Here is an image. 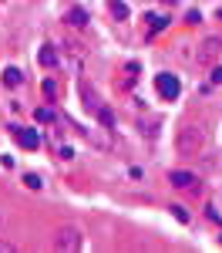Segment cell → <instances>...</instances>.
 <instances>
[{
  "label": "cell",
  "mask_w": 222,
  "mask_h": 253,
  "mask_svg": "<svg viewBox=\"0 0 222 253\" xmlns=\"http://www.w3.org/2000/svg\"><path fill=\"white\" fill-rule=\"evenodd\" d=\"M67 20H71L74 27H84V24H88V10H81V7H74V10L67 14Z\"/></svg>",
  "instance_id": "7c38bea8"
},
{
  "label": "cell",
  "mask_w": 222,
  "mask_h": 253,
  "mask_svg": "<svg viewBox=\"0 0 222 253\" xmlns=\"http://www.w3.org/2000/svg\"><path fill=\"white\" fill-rule=\"evenodd\" d=\"M108 10L118 20H128V3H125V0H108Z\"/></svg>",
  "instance_id": "9c48e42d"
},
{
  "label": "cell",
  "mask_w": 222,
  "mask_h": 253,
  "mask_svg": "<svg viewBox=\"0 0 222 253\" xmlns=\"http://www.w3.org/2000/svg\"><path fill=\"white\" fill-rule=\"evenodd\" d=\"M199 20H202V17H199V10H189V17H185V24H199Z\"/></svg>",
  "instance_id": "d6986e66"
},
{
  "label": "cell",
  "mask_w": 222,
  "mask_h": 253,
  "mask_svg": "<svg viewBox=\"0 0 222 253\" xmlns=\"http://www.w3.org/2000/svg\"><path fill=\"white\" fill-rule=\"evenodd\" d=\"M168 210H172V216H175L179 223H189V210H185V206H168Z\"/></svg>",
  "instance_id": "5bb4252c"
},
{
  "label": "cell",
  "mask_w": 222,
  "mask_h": 253,
  "mask_svg": "<svg viewBox=\"0 0 222 253\" xmlns=\"http://www.w3.org/2000/svg\"><path fill=\"white\" fill-rule=\"evenodd\" d=\"M219 243H222V236H219Z\"/></svg>",
  "instance_id": "44dd1931"
},
{
  "label": "cell",
  "mask_w": 222,
  "mask_h": 253,
  "mask_svg": "<svg viewBox=\"0 0 222 253\" xmlns=\"http://www.w3.org/2000/svg\"><path fill=\"white\" fill-rule=\"evenodd\" d=\"M10 135L17 138V145H20V149H31V152H34V149L40 145V132H37V128H24V125H10Z\"/></svg>",
  "instance_id": "277c9868"
},
{
  "label": "cell",
  "mask_w": 222,
  "mask_h": 253,
  "mask_svg": "<svg viewBox=\"0 0 222 253\" xmlns=\"http://www.w3.org/2000/svg\"><path fill=\"white\" fill-rule=\"evenodd\" d=\"M14 250V243H10V240H0V253H10Z\"/></svg>",
  "instance_id": "ffe728a7"
},
{
  "label": "cell",
  "mask_w": 222,
  "mask_h": 253,
  "mask_svg": "<svg viewBox=\"0 0 222 253\" xmlns=\"http://www.w3.org/2000/svg\"><path fill=\"white\" fill-rule=\"evenodd\" d=\"M101 122V125H104V128H115V115H111V108H104V105H101L98 108V115H95Z\"/></svg>",
  "instance_id": "8fae6325"
},
{
  "label": "cell",
  "mask_w": 222,
  "mask_h": 253,
  "mask_svg": "<svg viewBox=\"0 0 222 253\" xmlns=\"http://www.w3.org/2000/svg\"><path fill=\"white\" fill-rule=\"evenodd\" d=\"M168 182H172L175 189H189V193L199 189V179L192 172H185V169H172V172H168Z\"/></svg>",
  "instance_id": "8992f818"
},
{
  "label": "cell",
  "mask_w": 222,
  "mask_h": 253,
  "mask_svg": "<svg viewBox=\"0 0 222 253\" xmlns=\"http://www.w3.org/2000/svg\"><path fill=\"white\" fill-rule=\"evenodd\" d=\"M155 88H159V95L165 98V101H175L182 91V84L175 75H155Z\"/></svg>",
  "instance_id": "5b68a950"
},
{
  "label": "cell",
  "mask_w": 222,
  "mask_h": 253,
  "mask_svg": "<svg viewBox=\"0 0 222 253\" xmlns=\"http://www.w3.org/2000/svg\"><path fill=\"white\" fill-rule=\"evenodd\" d=\"M44 95H47V98H54V95H58V84H54L51 78L44 81Z\"/></svg>",
  "instance_id": "ac0fdd59"
},
{
  "label": "cell",
  "mask_w": 222,
  "mask_h": 253,
  "mask_svg": "<svg viewBox=\"0 0 222 253\" xmlns=\"http://www.w3.org/2000/svg\"><path fill=\"white\" fill-rule=\"evenodd\" d=\"M54 250L78 253L81 250V230H78V226H61L58 233H54Z\"/></svg>",
  "instance_id": "7a4b0ae2"
},
{
  "label": "cell",
  "mask_w": 222,
  "mask_h": 253,
  "mask_svg": "<svg viewBox=\"0 0 222 253\" xmlns=\"http://www.w3.org/2000/svg\"><path fill=\"white\" fill-rule=\"evenodd\" d=\"M20 81H24L20 68H7V71H3V84H7V88H17Z\"/></svg>",
  "instance_id": "30bf717a"
},
{
  "label": "cell",
  "mask_w": 222,
  "mask_h": 253,
  "mask_svg": "<svg viewBox=\"0 0 222 253\" xmlns=\"http://www.w3.org/2000/svg\"><path fill=\"white\" fill-rule=\"evenodd\" d=\"M202 142H205V135H202L199 125H182V128H179V142H175V145H179L182 156H195V152L202 149Z\"/></svg>",
  "instance_id": "6da1fadb"
},
{
  "label": "cell",
  "mask_w": 222,
  "mask_h": 253,
  "mask_svg": "<svg viewBox=\"0 0 222 253\" xmlns=\"http://www.w3.org/2000/svg\"><path fill=\"white\" fill-rule=\"evenodd\" d=\"M212 84H222V64H212V75H209Z\"/></svg>",
  "instance_id": "e0dca14e"
},
{
  "label": "cell",
  "mask_w": 222,
  "mask_h": 253,
  "mask_svg": "<svg viewBox=\"0 0 222 253\" xmlns=\"http://www.w3.org/2000/svg\"><path fill=\"white\" fill-rule=\"evenodd\" d=\"M222 54V38H205L202 41V47L195 51V64H205V68H212Z\"/></svg>",
  "instance_id": "3957f363"
},
{
  "label": "cell",
  "mask_w": 222,
  "mask_h": 253,
  "mask_svg": "<svg viewBox=\"0 0 222 253\" xmlns=\"http://www.w3.org/2000/svg\"><path fill=\"white\" fill-rule=\"evenodd\" d=\"M165 24H168V20H161V17H155V14H148V27H152V34H155V31H161Z\"/></svg>",
  "instance_id": "9a60e30c"
},
{
  "label": "cell",
  "mask_w": 222,
  "mask_h": 253,
  "mask_svg": "<svg viewBox=\"0 0 222 253\" xmlns=\"http://www.w3.org/2000/svg\"><path fill=\"white\" fill-rule=\"evenodd\" d=\"M24 186L37 193V189H40V186H44V182H40V179H37V175H34V172H27V175H24Z\"/></svg>",
  "instance_id": "4fadbf2b"
},
{
  "label": "cell",
  "mask_w": 222,
  "mask_h": 253,
  "mask_svg": "<svg viewBox=\"0 0 222 253\" xmlns=\"http://www.w3.org/2000/svg\"><path fill=\"white\" fill-rule=\"evenodd\" d=\"M37 61L40 64H44V68H54V64H58V51H54V44H44V47H40V54H37Z\"/></svg>",
  "instance_id": "52a82bcc"
},
{
  "label": "cell",
  "mask_w": 222,
  "mask_h": 253,
  "mask_svg": "<svg viewBox=\"0 0 222 253\" xmlns=\"http://www.w3.org/2000/svg\"><path fill=\"white\" fill-rule=\"evenodd\" d=\"M34 118H37V122H51V118H54V112H51V108H37V112H34Z\"/></svg>",
  "instance_id": "2e32d148"
},
{
  "label": "cell",
  "mask_w": 222,
  "mask_h": 253,
  "mask_svg": "<svg viewBox=\"0 0 222 253\" xmlns=\"http://www.w3.org/2000/svg\"><path fill=\"white\" fill-rule=\"evenodd\" d=\"M81 95H84V108H88V112H91V115H98V108H101L98 95H95V91H91V88H88V84H84V88H81Z\"/></svg>",
  "instance_id": "ba28073f"
}]
</instances>
